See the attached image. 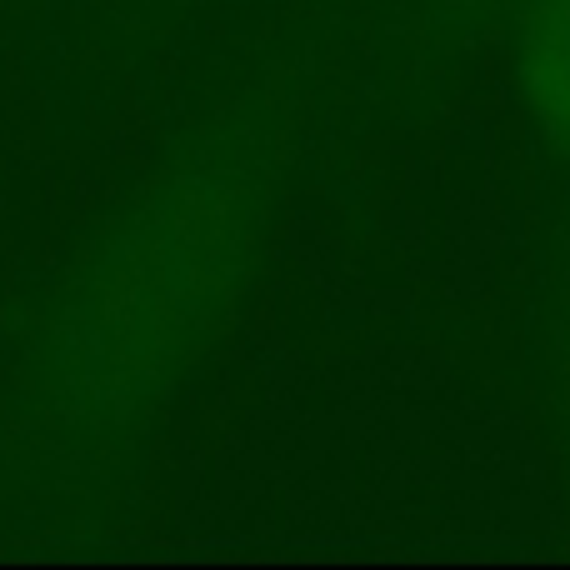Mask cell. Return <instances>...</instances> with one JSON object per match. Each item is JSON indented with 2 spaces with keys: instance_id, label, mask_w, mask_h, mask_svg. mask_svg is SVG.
<instances>
[{
  "instance_id": "6da1fadb",
  "label": "cell",
  "mask_w": 570,
  "mask_h": 570,
  "mask_svg": "<svg viewBox=\"0 0 570 570\" xmlns=\"http://www.w3.org/2000/svg\"><path fill=\"white\" fill-rule=\"evenodd\" d=\"M295 170L276 96L200 110L50 276L20 341L16 401L36 451L110 471L146 451L236 335Z\"/></svg>"
},
{
  "instance_id": "7a4b0ae2",
  "label": "cell",
  "mask_w": 570,
  "mask_h": 570,
  "mask_svg": "<svg viewBox=\"0 0 570 570\" xmlns=\"http://www.w3.org/2000/svg\"><path fill=\"white\" fill-rule=\"evenodd\" d=\"M505 60L531 136L570 170V0H505Z\"/></svg>"
},
{
  "instance_id": "3957f363",
  "label": "cell",
  "mask_w": 570,
  "mask_h": 570,
  "mask_svg": "<svg viewBox=\"0 0 570 570\" xmlns=\"http://www.w3.org/2000/svg\"><path fill=\"white\" fill-rule=\"evenodd\" d=\"M551 411H556V431H561V451H566V475H570V271L566 285L556 291V311H551Z\"/></svg>"
}]
</instances>
